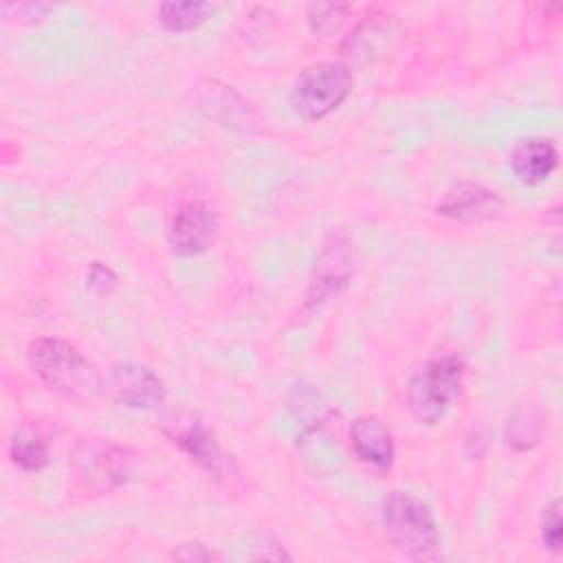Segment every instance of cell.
<instances>
[{
    "label": "cell",
    "instance_id": "277c9868",
    "mask_svg": "<svg viewBox=\"0 0 563 563\" xmlns=\"http://www.w3.org/2000/svg\"><path fill=\"white\" fill-rule=\"evenodd\" d=\"M352 90V73L341 62H321L301 70L290 88V106L306 121L336 110Z\"/></svg>",
    "mask_w": 563,
    "mask_h": 563
},
{
    "label": "cell",
    "instance_id": "7a4b0ae2",
    "mask_svg": "<svg viewBox=\"0 0 563 563\" xmlns=\"http://www.w3.org/2000/svg\"><path fill=\"white\" fill-rule=\"evenodd\" d=\"M31 369L55 391L73 398H90L99 391L101 380L95 367L84 358V354L53 336H40L31 341L26 350Z\"/></svg>",
    "mask_w": 563,
    "mask_h": 563
},
{
    "label": "cell",
    "instance_id": "2e32d148",
    "mask_svg": "<svg viewBox=\"0 0 563 563\" xmlns=\"http://www.w3.org/2000/svg\"><path fill=\"white\" fill-rule=\"evenodd\" d=\"M350 11V4H334V2H317L308 7V22L314 33H330L334 31L345 13Z\"/></svg>",
    "mask_w": 563,
    "mask_h": 563
},
{
    "label": "cell",
    "instance_id": "e0dca14e",
    "mask_svg": "<svg viewBox=\"0 0 563 563\" xmlns=\"http://www.w3.org/2000/svg\"><path fill=\"white\" fill-rule=\"evenodd\" d=\"M541 541L543 548L559 554L563 543V521H561V501L552 499L541 515Z\"/></svg>",
    "mask_w": 563,
    "mask_h": 563
},
{
    "label": "cell",
    "instance_id": "3957f363",
    "mask_svg": "<svg viewBox=\"0 0 563 563\" xmlns=\"http://www.w3.org/2000/svg\"><path fill=\"white\" fill-rule=\"evenodd\" d=\"M464 361L442 354L427 361L407 385V405L420 424H435L455 405L462 391Z\"/></svg>",
    "mask_w": 563,
    "mask_h": 563
},
{
    "label": "cell",
    "instance_id": "8fae6325",
    "mask_svg": "<svg viewBox=\"0 0 563 563\" xmlns=\"http://www.w3.org/2000/svg\"><path fill=\"white\" fill-rule=\"evenodd\" d=\"M350 440L356 457L372 471L385 473L394 462V440L385 422L376 416H361L350 427Z\"/></svg>",
    "mask_w": 563,
    "mask_h": 563
},
{
    "label": "cell",
    "instance_id": "30bf717a",
    "mask_svg": "<svg viewBox=\"0 0 563 563\" xmlns=\"http://www.w3.org/2000/svg\"><path fill=\"white\" fill-rule=\"evenodd\" d=\"M165 431L172 438V442L178 444L180 451L187 453L189 460H194L200 468H205L213 475L224 473L227 455L222 453L213 433L198 418H194V416L180 418L178 416L174 422H169V427Z\"/></svg>",
    "mask_w": 563,
    "mask_h": 563
},
{
    "label": "cell",
    "instance_id": "5bb4252c",
    "mask_svg": "<svg viewBox=\"0 0 563 563\" xmlns=\"http://www.w3.org/2000/svg\"><path fill=\"white\" fill-rule=\"evenodd\" d=\"M211 13H213V7L209 2H163L158 7L161 24L174 33H183L200 26Z\"/></svg>",
    "mask_w": 563,
    "mask_h": 563
},
{
    "label": "cell",
    "instance_id": "6da1fadb",
    "mask_svg": "<svg viewBox=\"0 0 563 563\" xmlns=\"http://www.w3.org/2000/svg\"><path fill=\"white\" fill-rule=\"evenodd\" d=\"M380 523L387 543L400 554L429 559L438 552V521L431 508L416 495L391 490L380 504Z\"/></svg>",
    "mask_w": 563,
    "mask_h": 563
},
{
    "label": "cell",
    "instance_id": "52a82bcc",
    "mask_svg": "<svg viewBox=\"0 0 563 563\" xmlns=\"http://www.w3.org/2000/svg\"><path fill=\"white\" fill-rule=\"evenodd\" d=\"M108 389L117 402L130 409H154L165 398L161 378L136 363H117L108 374Z\"/></svg>",
    "mask_w": 563,
    "mask_h": 563
},
{
    "label": "cell",
    "instance_id": "9c48e42d",
    "mask_svg": "<svg viewBox=\"0 0 563 563\" xmlns=\"http://www.w3.org/2000/svg\"><path fill=\"white\" fill-rule=\"evenodd\" d=\"M501 209H504V200L497 196V191L479 183L453 185L435 207L440 216H446L460 222H486L497 218Z\"/></svg>",
    "mask_w": 563,
    "mask_h": 563
},
{
    "label": "cell",
    "instance_id": "9a60e30c",
    "mask_svg": "<svg viewBox=\"0 0 563 563\" xmlns=\"http://www.w3.org/2000/svg\"><path fill=\"white\" fill-rule=\"evenodd\" d=\"M543 431L541 416L532 407H519L506 424V440L515 449H530L539 442Z\"/></svg>",
    "mask_w": 563,
    "mask_h": 563
},
{
    "label": "cell",
    "instance_id": "7c38bea8",
    "mask_svg": "<svg viewBox=\"0 0 563 563\" xmlns=\"http://www.w3.org/2000/svg\"><path fill=\"white\" fill-rule=\"evenodd\" d=\"M556 165L559 152L550 139H523L510 152V167L523 185H539L548 180Z\"/></svg>",
    "mask_w": 563,
    "mask_h": 563
},
{
    "label": "cell",
    "instance_id": "5b68a950",
    "mask_svg": "<svg viewBox=\"0 0 563 563\" xmlns=\"http://www.w3.org/2000/svg\"><path fill=\"white\" fill-rule=\"evenodd\" d=\"M73 468L84 486L97 493H108L128 479L132 471V457L117 444L88 440L77 446Z\"/></svg>",
    "mask_w": 563,
    "mask_h": 563
},
{
    "label": "cell",
    "instance_id": "ba28073f",
    "mask_svg": "<svg viewBox=\"0 0 563 563\" xmlns=\"http://www.w3.org/2000/svg\"><path fill=\"white\" fill-rule=\"evenodd\" d=\"M352 275V249L343 235H330L323 244L317 264L312 284L308 290V306L321 303L330 295H336Z\"/></svg>",
    "mask_w": 563,
    "mask_h": 563
},
{
    "label": "cell",
    "instance_id": "4fadbf2b",
    "mask_svg": "<svg viewBox=\"0 0 563 563\" xmlns=\"http://www.w3.org/2000/svg\"><path fill=\"white\" fill-rule=\"evenodd\" d=\"M11 457L18 466H22L24 471H40L48 464L51 453H48V440L46 435L40 431V427L24 422L11 440Z\"/></svg>",
    "mask_w": 563,
    "mask_h": 563
},
{
    "label": "cell",
    "instance_id": "8992f818",
    "mask_svg": "<svg viewBox=\"0 0 563 563\" xmlns=\"http://www.w3.org/2000/svg\"><path fill=\"white\" fill-rule=\"evenodd\" d=\"M218 233V220L213 211L200 202L189 200L178 207V211L172 218L167 240L176 255H200L205 253Z\"/></svg>",
    "mask_w": 563,
    "mask_h": 563
},
{
    "label": "cell",
    "instance_id": "ac0fdd59",
    "mask_svg": "<svg viewBox=\"0 0 563 563\" xmlns=\"http://www.w3.org/2000/svg\"><path fill=\"white\" fill-rule=\"evenodd\" d=\"M174 559H183V561H213V559H220L218 552L209 550L207 545L202 543H183L178 550L172 552Z\"/></svg>",
    "mask_w": 563,
    "mask_h": 563
}]
</instances>
